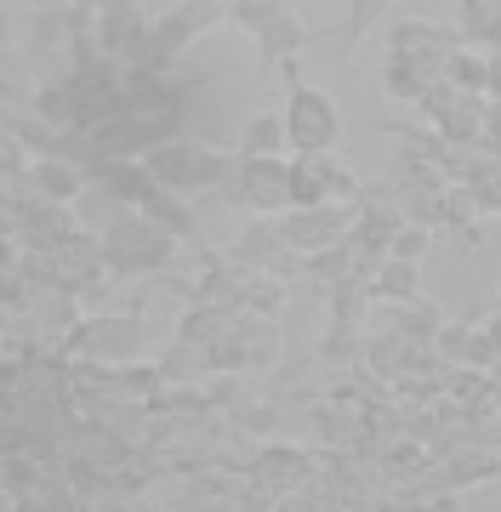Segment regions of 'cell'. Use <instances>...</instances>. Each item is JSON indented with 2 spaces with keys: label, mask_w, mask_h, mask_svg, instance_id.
Here are the masks:
<instances>
[{
  "label": "cell",
  "mask_w": 501,
  "mask_h": 512,
  "mask_svg": "<svg viewBox=\"0 0 501 512\" xmlns=\"http://www.w3.org/2000/svg\"><path fill=\"white\" fill-rule=\"evenodd\" d=\"M143 217H149L166 239H188V234H194V211H188V205H177V194H166V188L143 205Z\"/></svg>",
  "instance_id": "30bf717a"
},
{
  "label": "cell",
  "mask_w": 501,
  "mask_h": 512,
  "mask_svg": "<svg viewBox=\"0 0 501 512\" xmlns=\"http://www.w3.org/2000/svg\"><path fill=\"white\" fill-rule=\"evenodd\" d=\"M450 69H445V80L456 86V92H484V80H490V63L484 57H473V52H456V57H445Z\"/></svg>",
  "instance_id": "4fadbf2b"
},
{
  "label": "cell",
  "mask_w": 501,
  "mask_h": 512,
  "mask_svg": "<svg viewBox=\"0 0 501 512\" xmlns=\"http://www.w3.org/2000/svg\"><path fill=\"white\" fill-rule=\"evenodd\" d=\"M427 245H433V234H427L422 222H410V228H393V239H388L393 262H422Z\"/></svg>",
  "instance_id": "5bb4252c"
},
{
  "label": "cell",
  "mask_w": 501,
  "mask_h": 512,
  "mask_svg": "<svg viewBox=\"0 0 501 512\" xmlns=\"http://www.w3.org/2000/svg\"><path fill=\"white\" fill-rule=\"evenodd\" d=\"M171 262V239L154 228L143 211H120L109 222V239H103V268H114L120 279L131 274H160Z\"/></svg>",
  "instance_id": "7a4b0ae2"
},
{
  "label": "cell",
  "mask_w": 501,
  "mask_h": 512,
  "mask_svg": "<svg viewBox=\"0 0 501 512\" xmlns=\"http://www.w3.org/2000/svg\"><path fill=\"white\" fill-rule=\"evenodd\" d=\"M456 18H462V40H473V46H496L501 40V6L496 0H467V6H456Z\"/></svg>",
  "instance_id": "9c48e42d"
},
{
  "label": "cell",
  "mask_w": 501,
  "mask_h": 512,
  "mask_svg": "<svg viewBox=\"0 0 501 512\" xmlns=\"http://www.w3.org/2000/svg\"><path fill=\"white\" fill-rule=\"evenodd\" d=\"M279 12H285V6H274V0H257V6H245V0H240V6H228V23H240V29H257V35H262V29L279 18Z\"/></svg>",
  "instance_id": "9a60e30c"
},
{
  "label": "cell",
  "mask_w": 501,
  "mask_h": 512,
  "mask_svg": "<svg viewBox=\"0 0 501 512\" xmlns=\"http://www.w3.org/2000/svg\"><path fill=\"white\" fill-rule=\"evenodd\" d=\"M302 40H308V29H302L297 18H285V12H279V18L262 29V69H274L285 52H297Z\"/></svg>",
  "instance_id": "8fae6325"
},
{
  "label": "cell",
  "mask_w": 501,
  "mask_h": 512,
  "mask_svg": "<svg viewBox=\"0 0 501 512\" xmlns=\"http://www.w3.org/2000/svg\"><path fill=\"white\" fill-rule=\"evenodd\" d=\"M228 200L257 205V211H279L291 205V165L285 160H234V177L223 183Z\"/></svg>",
  "instance_id": "3957f363"
},
{
  "label": "cell",
  "mask_w": 501,
  "mask_h": 512,
  "mask_svg": "<svg viewBox=\"0 0 501 512\" xmlns=\"http://www.w3.org/2000/svg\"><path fill=\"white\" fill-rule=\"evenodd\" d=\"M29 183L40 188V200H46V205H69V200L80 194V183H86V177H80L69 160H52V154H40V160L29 165Z\"/></svg>",
  "instance_id": "52a82bcc"
},
{
  "label": "cell",
  "mask_w": 501,
  "mask_h": 512,
  "mask_svg": "<svg viewBox=\"0 0 501 512\" xmlns=\"http://www.w3.org/2000/svg\"><path fill=\"white\" fill-rule=\"evenodd\" d=\"M137 336H143L137 319H97V325L75 330V348L97 353V359H126V353L137 348Z\"/></svg>",
  "instance_id": "8992f818"
},
{
  "label": "cell",
  "mask_w": 501,
  "mask_h": 512,
  "mask_svg": "<svg viewBox=\"0 0 501 512\" xmlns=\"http://www.w3.org/2000/svg\"><path fill=\"white\" fill-rule=\"evenodd\" d=\"M285 239H291V251H331V245H342V205H319V211L291 217Z\"/></svg>",
  "instance_id": "5b68a950"
},
{
  "label": "cell",
  "mask_w": 501,
  "mask_h": 512,
  "mask_svg": "<svg viewBox=\"0 0 501 512\" xmlns=\"http://www.w3.org/2000/svg\"><path fill=\"white\" fill-rule=\"evenodd\" d=\"M240 160H279L285 154V120L279 114H257L251 126H245V137H240Z\"/></svg>",
  "instance_id": "ba28073f"
},
{
  "label": "cell",
  "mask_w": 501,
  "mask_h": 512,
  "mask_svg": "<svg viewBox=\"0 0 501 512\" xmlns=\"http://www.w3.org/2000/svg\"><path fill=\"white\" fill-rule=\"evenodd\" d=\"M484 86H490V92H496V97H501V52H496V57H490V80H484Z\"/></svg>",
  "instance_id": "e0dca14e"
},
{
  "label": "cell",
  "mask_w": 501,
  "mask_h": 512,
  "mask_svg": "<svg viewBox=\"0 0 501 512\" xmlns=\"http://www.w3.org/2000/svg\"><path fill=\"white\" fill-rule=\"evenodd\" d=\"M291 80V103H285V143L297 148V160H331V148L342 143V109L319 86L297 80V57L285 63Z\"/></svg>",
  "instance_id": "6da1fadb"
},
{
  "label": "cell",
  "mask_w": 501,
  "mask_h": 512,
  "mask_svg": "<svg viewBox=\"0 0 501 512\" xmlns=\"http://www.w3.org/2000/svg\"><path fill=\"white\" fill-rule=\"evenodd\" d=\"M92 29L103 63H120V57H137L149 18H143V6H103V12H92Z\"/></svg>",
  "instance_id": "277c9868"
},
{
  "label": "cell",
  "mask_w": 501,
  "mask_h": 512,
  "mask_svg": "<svg viewBox=\"0 0 501 512\" xmlns=\"http://www.w3.org/2000/svg\"><path fill=\"white\" fill-rule=\"evenodd\" d=\"M416 291H422V274H416V262H393L376 274V296H393V302H416Z\"/></svg>",
  "instance_id": "7c38bea8"
},
{
  "label": "cell",
  "mask_w": 501,
  "mask_h": 512,
  "mask_svg": "<svg viewBox=\"0 0 501 512\" xmlns=\"http://www.w3.org/2000/svg\"><path fill=\"white\" fill-rule=\"evenodd\" d=\"M0 359H6V342H0Z\"/></svg>",
  "instance_id": "ac0fdd59"
},
{
  "label": "cell",
  "mask_w": 501,
  "mask_h": 512,
  "mask_svg": "<svg viewBox=\"0 0 501 512\" xmlns=\"http://www.w3.org/2000/svg\"><path fill=\"white\" fill-rule=\"evenodd\" d=\"M439 348L450 353V359H490V342H473V330H445V342H439Z\"/></svg>",
  "instance_id": "2e32d148"
}]
</instances>
